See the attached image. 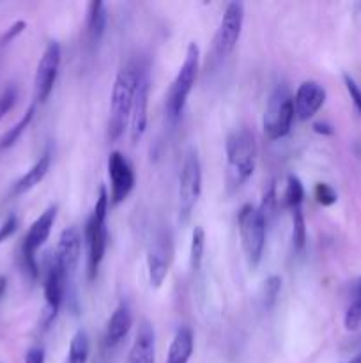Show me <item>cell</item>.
Here are the masks:
<instances>
[{
	"instance_id": "15",
	"label": "cell",
	"mask_w": 361,
	"mask_h": 363,
	"mask_svg": "<svg viewBox=\"0 0 361 363\" xmlns=\"http://www.w3.org/2000/svg\"><path fill=\"white\" fill-rule=\"evenodd\" d=\"M81 254V234L76 227H67L66 230H62L59 238V245H57V250L53 254V257L57 259V262L62 268L64 275H66L67 282H71L76 273L78 261H80Z\"/></svg>"
},
{
	"instance_id": "10",
	"label": "cell",
	"mask_w": 361,
	"mask_h": 363,
	"mask_svg": "<svg viewBox=\"0 0 361 363\" xmlns=\"http://www.w3.org/2000/svg\"><path fill=\"white\" fill-rule=\"evenodd\" d=\"M60 45L57 41H50L46 45L45 52H42L41 59H39L38 69H35L34 78V92H35V101L45 103L50 98L55 85L57 74H59L60 67Z\"/></svg>"
},
{
	"instance_id": "32",
	"label": "cell",
	"mask_w": 361,
	"mask_h": 363,
	"mask_svg": "<svg viewBox=\"0 0 361 363\" xmlns=\"http://www.w3.org/2000/svg\"><path fill=\"white\" fill-rule=\"evenodd\" d=\"M16 229H18V218H16V215H13V213H11V215L4 220L2 225H0V243H4L6 240H9V238L16 233Z\"/></svg>"
},
{
	"instance_id": "5",
	"label": "cell",
	"mask_w": 361,
	"mask_h": 363,
	"mask_svg": "<svg viewBox=\"0 0 361 363\" xmlns=\"http://www.w3.org/2000/svg\"><path fill=\"white\" fill-rule=\"evenodd\" d=\"M265 227H268V220L257 206L244 204L237 213V230H239L241 247H243L250 268H257L262 254H264Z\"/></svg>"
},
{
	"instance_id": "29",
	"label": "cell",
	"mask_w": 361,
	"mask_h": 363,
	"mask_svg": "<svg viewBox=\"0 0 361 363\" xmlns=\"http://www.w3.org/2000/svg\"><path fill=\"white\" fill-rule=\"evenodd\" d=\"M314 195H315V199H317V202L321 206H333L336 202V199H338L336 191L326 183L315 184Z\"/></svg>"
},
{
	"instance_id": "22",
	"label": "cell",
	"mask_w": 361,
	"mask_h": 363,
	"mask_svg": "<svg viewBox=\"0 0 361 363\" xmlns=\"http://www.w3.org/2000/svg\"><path fill=\"white\" fill-rule=\"evenodd\" d=\"M88 360V335L85 330H76L71 339L66 363H87Z\"/></svg>"
},
{
	"instance_id": "8",
	"label": "cell",
	"mask_w": 361,
	"mask_h": 363,
	"mask_svg": "<svg viewBox=\"0 0 361 363\" xmlns=\"http://www.w3.org/2000/svg\"><path fill=\"white\" fill-rule=\"evenodd\" d=\"M57 220V206H48L45 211L39 215V218L28 229L27 236L23 238L21 243V264L23 269L28 273L32 280L38 279L39 269L38 261H35V252L45 245V241L50 238V233L53 229V223Z\"/></svg>"
},
{
	"instance_id": "23",
	"label": "cell",
	"mask_w": 361,
	"mask_h": 363,
	"mask_svg": "<svg viewBox=\"0 0 361 363\" xmlns=\"http://www.w3.org/2000/svg\"><path fill=\"white\" fill-rule=\"evenodd\" d=\"M34 113H35V105H30L27 112L23 113V117H21V119L11 128V130H7L6 133H4V137L0 138V149H9L11 145L16 144L18 138L21 137V133L27 130L28 124H30L32 119H34Z\"/></svg>"
},
{
	"instance_id": "16",
	"label": "cell",
	"mask_w": 361,
	"mask_h": 363,
	"mask_svg": "<svg viewBox=\"0 0 361 363\" xmlns=\"http://www.w3.org/2000/svg\"><path fill=\"white\" fill-rule=\"evenodd\" d=\"M294 98V112L301 121H308L322 108L326 101V89L319 82L306 80L297 87Z\"/></svg>"
},
{
	"instance_id": "36",
	"label": "cell",
	"mask_w": 361,
	"mask_h": 363,
	"mask_svg": "<svg viewBox=\"0 0 361 363\" xmlns=\"http://www.w3.org/2000/svg\"><path fill=\"white\" fill-rule=\"evenodd\" d=\"M6 287H7V279L0 275V298H2L4 293H6Z\"/></svg>"
},
{
	"instance_id": "6",
	"label": "cell",
	"mask_w": 361,
	"mask_h": 363,
	"mask_svg": "<svg viewBox=\"0 0 361 363\" xmlns=\"http://www.w3.org/2000/svg\"><path fill=\"white\" fill-rule=\"evenodd\" d=\"M294 117H296V112H294L292 94L285 85H276L265 103L264 119H262L264 135L269 140L287 137L292 128Z\"/></svg>"
},
{
	"instance_id": "14",
	"label": "cell",
	"mask_w": 361,
	"mask_h": 363,
	"mask_svg": "<svg viewBox=\"0 0 361 363\" xmlns=\"http://www.w3.org/2000/svg\"><path fill=\"white\" fill-rule=\"evenodd\" d=\"M149 89H151V80H149V67L144 64L138 80L137 91H134L133 108H131L130 117V137L133 144H137L145 133L147 128V106H149Z\"/></svg>"
},
{
	"instance_id": "31",
	"label": "cell",
	"mask_w": 361,
	"mask_h": 363,
	"mask_svg": "<svg viewBox=\"0 0 361 363\" xmlns=\"http://www.w3.org/2000/svg\"><path fill=\"white\" fill-rule=\"evenodd\" d=\"M343 82H345V87H347V92H349L350 99H353L354 110H356V112L361 116V89H360V85H357L356 82H354V78L347 73L343 74Z\"/></svg>"
},
{
	"instance_id": "38",
	"label": "cell",
	"mask_w": 361,
	"mask_h": 363,
	"mask_svg": "<svg viewBox=\"0 0 361 363\" xmlns=\"http://www.w3.org/2000/svg\"><path fill=\"white\" fill-rule=\"evenodd\" d=\"M349 363H361V354H357V357L353 358V360H350Z\"/></svg>"
},
{
	"instance_id": "2",
	"label": "cell",
	"mask_w": 361,
	"mask_h": 363,
	"mask_svg": "<svg viewBox=\"0 0 361 363\" xmlns=\"http://www.w3.org/2000/svg\"><path fill=\"white\" fill-rule=\"evenodd\" d=\"M227 152V181L230 188H239L246 183L255 170L257 163V140L246 128L229 135L225 144Z\"/></svg>"
},
{
	"instance_id": "12",
	"label": "cell",
	"mask_w": 361,
	"mask_h": 363,
	"mask_svg": "<svg viewBox=\"0 0 361 363\" xmlns=\"http://www.w3.org/2000/svg\"><path fill=\"white\" fill-rule=\"evenodd\" d=\"M172 236L170 233H158L152 240L151 247L147 252V269H149V282L154 287H161L168 275L170 262H172Z\"/></svg>"
},
{
	"instance_id": "9",
	"label": "cell",
	"mask_w": 361,
	"mask_h": 363,
	"mask_svg": "<svg viewBox=\"0 0 361 363\" xmlns=\"http://www.w3.org/2000/svg\"><path fill=\"white\" fill-rule=\"evenodd\" d=\"M244 23V4L243 2H230L227 4L223 11L222 21L216 30L214 45H212V55L214 59L223 60L232 53L236 48L237 41L241 38Z\"/></svg>"
},
{
	"instance_id": "11",
	"label": "cell",
	"mask_w": 361,
	"mask_h": 363,
	"mask_svg": "<svg viewBox=\"0 0 361 363\" xmlns=\"http://www.w3.org/2000/svg\"><path fill=\"white\" fill-rule=\"evenodd\" d=\"M108 177H110V202L113 206L120 204L134 188V172L126 156L119 151L110 152L108 156Z\"/></svg>"
},
{
	"instance_id": "3",
	"label": "cell",
	"mask_w": 361,
	"mask_h": 363,
	"mask_svg": "<svg viewBox=\"0 0 361 363\" xmlns=\"http://www.w3.org/2000/svg\"><path fill=\"white\" fill-rule=\"evenodd\" d=\"M110 195L105 186L99 188L94 209L85 225V243H87V277L94 280L98 277L99 266L105 259L106 243H108V230H106V213H108Z\"/></svg>"
},
{
	"instance_id": "24",
	"label": "cell",
	"mask_w": 361,
	"mask_h": 363,
	"mask_svg": "<svg viewBox=\"0 0 361 363\" xmlns=\"http://www.w3.org/2000/svg\"><path fill=\"white\" fill-rule=\"evenodd\" d=\"M205 250V233L200 225H197L191 234V245H190V266L193 272H198L202 266V259H204Z\"/></svg>"
},
{
	"instance_id": "4",
	"label": "cell",
	"mask_w": 361,
	"mask_h": 363,
	"mask_svg": "<svg viewBox=\"0 0 361 363\" xmlns=\"http://www.w3.org/2000/svg\"><path fill=\"white\" fill-rule=\"evenodd\" d=\"M198 66H200V48L195 41H191L186 48L183 66L177 71L168 92H166V116L172 123H176L186 106L188 96L193 89L195 80L198 74Z\"/></svg>"
},
{
	"instance_id": "20",
	"label": "cell",
	"mask_w": 361,
	"mask_h": 363,
	"mask_svg": "<svg viewBox=\"0 0 361 363\" xmlns=\"http://www.w3.org/2000/svg\"><path fill=\"white\" fill-rule=\"evenodd\" d=\"M195 350V335L191 328L183 326L173 335L166 354V363H188Z\"/></svg>"
},
{
	"instance_id": "7",
	"label": "cell",
	"mask_w": 361,
	"mask_h": 363,
	"mask_svg": "<svg viewBox=\"0 0 361 363\" xmlns=\"http://www.w3.org/2000/svg\"><path fill=\"white\" fill-rule=\"evenodd\" d=\"M202 190V167L193 149L184 156L179 174V222L186 223L197 206Z\"/></svg>"
},
{
	"instance_id": "33",
	"label": "cell",
	"mask_w": 361,
	"mask_h": 363,
	"mask_svg": "<svg viewBox=\"0 0 361 363\" xmlns=\"http://www.w3.org/2000/svg\"><path fill=\"white\" fill-rule=\"evenodd\" d=\"M25 27H27V23H25L23 20H18V21H14V23L11 25V27L7 28L6 32H4V34H2V38H0V46H4V45H7V43H11V41H13V39L16 38V35H20L21 32L25 30Z\"/></svg>"
},
{
	"instance_id": "37",
	"label": "cell",
	"mask_w": 361,
	"mask_h": 363,
	"mask_svg": "<svg viewBox=\"0 0 361 363\" xmlns=\"http://www.w3.org/2000/svg\"><path fill=\"white\" fill-rule=\"evenodd\" d=\"M356 298H361V280L357 284V289H356Z\"/></svg>"
},
{
	"instance_id": "13",
	"label": "cell",
	"mask_w": 361,
	"mask_h": 363,
	"mask_svg": "<svg viewBox=\"0 0 361 363\" xmlns=\"http://www.w3.org/2000/svg\"><path fill=\"white\" fill-rule=\"evenodd\" d=\"M69 286L66 275H64L62 268L57 262L55 257L48 261V268H46V279H45V300H46V311H45V328H48L53 323V319L59 314V308L62 305L64 293L66 287Z\"/></svg>"
},
{
	"instance_id": "26",
	"label": "cell",
	"mask_w": 361,
	"mask_h": 363,
	"mask_svg": "<svg viewBox=\"0 0 361 363\" xmlns=\"http://www.w3.org/2000/svg\"><path fill=\"white\" fill-rule=\"evenodd\" d=\"M303 199H304V188L301 184V181L297 179L296 176L290 174L287 177V186L285 191H283V206L289 209L297 208V206H303Z\"/></svg>"
},
{
	"instance_id": "34",
	"label": "cell",
	"mask_w": 361,
	"mask_h": 363,
	"mask_svg": "<svg viewBox=\"0 0 361 363\" xmlns=\"http://www.w3.org/2000/svg\"><path fill=\"white\" fill-rule=\"evenodd\" d=\"M25 363H45V350L39 346L30 347L25 354Z\"/></svg>"
},
{
	"instance_id": "18",
	"label": "cell",
	"mask_w": 361,
	"mask_h": 363,
	"mask_svg": "<svg viewBox=\"0 0 361 363\" xmlns=\"http://www.w3.org/2000/svg\"><path fill=\"white\" fill-rule=\"evenodd\" d=\"M131 325H133V315H131V308L126 301H120L115 307V311L112 312L108 319V325H106V333H105V342L106 346L113 347L117 344L122 342L126 339V335L130 333Z\"/></svg>"
},
{
	"instance_id": "30",
	"label": "cell",
	"mask_w": 361,
	"mask_h": 363,
	"mask_svg": "<svg viewBox=\"0 0 361 363\" xmlns=\"http://www.w3.org/2000/svg\"><path fill=\"white\" fill-rule=\"evenodd\" d=\"M16 98H18V92H16V87H13V85H9V87L0 94V121L9 113V110L13 108L14 103H16Z\"/></svg>"
},
{
	"instance_id": "28",
	"label": "cell",
	"mask_w": 361,
	"mask_h": 363,
	"mask_svg": "<svg viewBox=\"0 0 361 363\" xmlns=\"http://www.w3.org/2000/svg\"><path fill=\"white\" fill-rule=\"evenodd\" d=\"M343 325L349 332H354L361 326V298H354L350 307L347 308L345 318H343Z\"/></svg>"
},
{
	"instance_id": "19",
	"label": "cell",
	"mask_w": 361,
	"mask_h": 363,
	"mask_svg": "<svg viewBox=\"0 0 361 363\" xmlns=\"http://www.w3.org/2000/svg\"><path fill=\"white\" fill-rule=\"evenodd\" d=\"M50 165H52V152H50V149H46V151L39 156L38 162H35L34 165H32L30 169H28L27 172L16 181V183H14L13 195L25 194V191L32 190L35 184L41 183V181L45 179L46 174H48Z\"/></svg>"
},
{
	"instance_id": "25",
	"label": "cell",
	"mask_w": 361,
	"mask_h": 363,
	"mask_svg": "<svg viewBox=\"0 0 361 363\" xmlns=\"http://www.w3.org/2000/svg\"><path fill=\"white\" fill-rule=\"evenodd\" d=\"M292 213V245L294 250L301 252L306 243V223H304V215H303V206H297V208L290 209Z\"/></svg>"
},
{
	"instance_id": "21",
	"label": "cell",
	"mask_w": 361,
	"mask_h": 363,
	"mask_svg": "<svg viewBox=\"0 0 361 363\" xmlns=\"http://www.w3.org/2000/svg\"><path fill=\"white\" fill-rule=\"evenodd\" d=\"M106 21H108V13H106L105 4L94 0L88 4L87 13V32L92 43H98L106 30Z\"/></svg>"
},
{
	"instance_id": "35",
	"label": "cell",
	"mask_w": 361,
	"mask_h": 363,
	"mask_svg": "<svg viewBox=\"0 0 361 363\" xmlns=\"http://www.w3.org/2000/svg\"><path fill=\"white\" fill-rule=\"evenodd\" d=\"M314 131L315 133H321V135H333V126L328 123H315L314 124Z\"/></svg>"
},
{
	"instance_id": "17",
	"label": "cell",
	"mask_w": 361,
	"mask_h": 363,
	"mask_svg": "<svg viewBox=\"0 0 361 363\" xmlns=\"http://www.w3.org/2000/svg\"><path fill=\"white\" fill-rule=\"evenodd\" d=\"M156 354V335L151 323L142 321L138 326L137 337L133 340V346L130 350L127 363H154Z\"/></svg>"
},
{
	"instance_id": "27",
	"label": "cell",
	"mask_w": 361,
	"mask_h": 363,
	"mask_svg": "<svg viewBox=\"0 0 361 363\" xmlns=\"http://www.w3.org/2000/svg\"><path fill=\"white\" fill-rule=\"evenodd\" d=\"M280 291H282V279H280L278 275H271L269 279H265L260 293L262 307H264L265 311H269V308L276 303V300H278L280 296Z\"/></svg>"
},
{
	"instance_id": "1",
	"label": "cell",
	"mask_w": 361,
	"mask_h": 363,
	"mask_svg": "<svg viewBox=\"0 0 361 363\" xmlns=\"http://www.w3.org/2000/svg\"><path fill=\"white\" fill-rule=\"evenodd\" d=\"M144 64L131 60L117 73L110 98V119H108V137L110 140H119L124 135L133 108L134 91Z\"/></svg>"
}]
</instances>
